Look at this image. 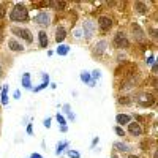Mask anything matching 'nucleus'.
I'll return each instance as SVG.
<instances>
[{"label": "nucleus", "instance_id": "nucleus-1", "mask_svg": "<svg viewBox=\"0 0 158 158\" xmlns=\"http://www.w3.org/2000/svg\"><path fill=\"white\" fill-rule=\"evenodd\" d=\"M10 19L15 21V22H25V21L29 19V11H27V8H25L24 5H21V3H18L15 8L11 10Z\"/></svg>", "mask_w": 158, "mask_h": 158}, {"label": "nucleus", "instance_id": "nucleus-2", "mask_svg": "<svg viewBox=\"0 0 158 158\" xmlns=\"http://www.w3.org/2000/svg\"><path fill=\"white\" fill-rule=\"evenodd\" d=\"M11 32L15 33L16 36H19V38H24L27 43H32V41H33L32 33H30L29 30H25V29H21V27H13V29H11Z\"/></svg>", "mask_w": 158, "mask_h": 158}, {"label": "nucleus", "instance_id": "nucleus-3", "mask_svg": "<svg viewBox=\"0 0 158 158\" xmlns=\"http://www.w3.org/2000/svg\"><path fill=\"white\" fill-rule=\"evenodd\" d=\"M114 46L118 48V49L128 48V38H127V35L122 33V32H118V33L114 36Z\"/></svg>", "mask_w": 158, "mask_h": 158}, {"label": "nucleus", "instance_id": "nucleus-4", "mask_svg": "<svg viewBox=\"0 0 158 158\" xmlns=\"http://www.w3.org/2000/svg\"><path fill=\"white\" fill-rule=\"evenodd\" d=\"M98 27H100L103 32H108V30L112 27V21H111V18H108V16H101V18L98 19Z\"/></svg>", "mask_w": 158, "mask_h": 158}, {"label": "nucleus", "instance_id": "nucleus-5", "mask_svg": "<svg viewBox=\"0 0 158 158\" xmlns=\"http://www.w3.org/2000/svg\"><path fill=\"white\" fill-rule=\"evenodd\" d=\"M36 24H40V25H49L51 24V18H49V15L48 13H40V15H36L35 16V19H33Z\"/></svg>", "mask_w": 158, "mask_h": 158}, {"label": "nucleus", "instance_id": "nucleus-6", "mask_svg": "<svg viewBox=\"0 0 158 158\" xmlns=\"http://www.w3.org/2000/svg\"><path fill=\"white\" fill-rule=\"evenodd\" d=\"M128 128H130L131 135H135V136H141L142 135V128L139 127V123H128Z\"/></svg>", "mask_w": 158, "mask_h": 158}, {"label": "nucleus", "instance_id": "nucleus-7", "mask_svg": "<svg viewBox=\"0 0 158 158\" xmlns=\"http://www.w3.org/2000/svg\"><path fill=\"white\" fill-rule=\"evenodd\" d=\"M8 48L11 49V51H15V52H21L24 48H22V44H19L16 40H10L8 41Z\"/></svg>", "mask_w": 158, "mask_h": 158}, {"label": "nucleus", "instance_id": "nucleus-8", "mask_svg": "<svg viewBox=\"0 0 158 158\" xmlns=\"http://www.w3.org/2000/svg\"><path fill=\"white\" fill-rule=\"evenodd\" d=\"M115 118H117V123H118V125H127V123H130V120H131L130 115H127V114H118Z\"/></svg>", "mask_w": 158, "mask_h": 158}, {"label": "nucleus", "instance_id": "nucleus-9", "mask_svg": "<svg viewBox=\"0 0 158 158\" xmlns=\"http://www.w3.org/2000/svg\"><path fill=\"white\" fill-rule=\"evenodd\" d=\"M38 38H40V46H41V48H48V33L46 32H40Z\"/></svg>", "mask_w": 158, "mask_h": 158}, {"label": "nucleus", "instance_id": "nucleus-10", "mask_svg": "<svg viewBox=\"0 0 158 158\" xmlns=\"http://www.w3.org/2000/svg\"><path fill=\"white\" fill-rule=\"evenodd\" d=\"M65 36H67V32H65V29H63V27H59V29H57V36H56V41H57V43H62L63 40H65Z\"/></svg>", "mask_w": 158, "mask_h": 158}, {"label": "nucleus", "instance_id": "nucleus-11", "mask_svg": "<svg viewBox=\"0 0 158 158\" xmlns=\"http://www.w3.org/2000/svg\"><path fill=\"white\" fill-rule=\"evenodd\" d=\"M22 85L25 89H32V84H30V74L29 73H24L22 74Z\"/></svg>", "mask_w": 158, "mask_h": 158}, {"label": "nucleus", "instance_id": "nucleus-12", "mask_svg": "<svg viewBox=\"0 0 158 158\" xmlns=\"http://www.w3.org/2000/svg\"><path fill=\"white\" fill-rule=\"evenodd\" d=\"M84 32H85L87 36H92V33H94V24H92L90 21H87L84 24Z\"/></svg>", "mask_w": 158, "mask_h": 158}, {"label": "nucleus", "instance_id": "nucleus-13", "mask_svg": "<svg viewBox=\"0 0 158 158\" xmlns=\"http://www.w3.org/2000/svg\"><path fill=\"white\" fill-rule=\"evenodd\" d=\"M68 52H70V46H67V44H60L57 48V54L59 56H67Z\"/></svg>", "mask_w": 158, "mask_h": 158}, {"label": "nucleus", "instance_id": "nucleus-14", "mask_svg": "<svg viewBox=\"0 0 158 158\" xmlns=\"http://www.w3.org/2000/svg\"><path fill=\"white\" fill-rule=\"evenodd\" d=\"M81 79H82V82H89L90 85L95 84L94 81H92V77H90V74H89L87 71H82V73H81Z\"/></svg>", "mask_w": 158, "mask_h": 158}, {"label": "nucleus", "instance_id": "nucleus-15", "mask_svg": "<svg viewBox=\"0 0 158 158\" xmlns=\"http://www.w3.org/2000/svg\"><path fill=\"white\" fill-rule=\"evenodd\" d=\"M48 84H49V77H48V74H43V84L38 85V87H35V92H40L41 89H46Z\"/></svg>", "mask_w": 158, "mask_h": 158}, {"label": "nucleus", "instance_id": "nucleus-16", "mask_svg": "<svg viewBox=\"0 0 158 158\" xmlns=\"http://www.w3.org/2000/svg\"><path fill=\"white\" fill-rule=\"evenodd\" d=\"M106 46H108V43L106 41H100V43H97V49H95V52H98V54H101V52H104V49H106Z\"/></svg>", "mask_w": 158, "mask_h": 158}, {"label": "nucleus", "instance_id": "nucleus-17", "mask_svg": "<svg viewBox=\"0 0 158 158\" xmlns=\"http://www.w3.org/2000/svg\"><path fill=\"white\" fill-rule=\"evenodd\" d=\"M135 8H136L139 13H142V15L147 11V6H146V3H142V2H136V3H135Z\"/></svg>", "mask_w": 158, "mask_h": 158}, {"label": "nucleus", "instance_id": "nucleus-18", "mask_svg": "<svg viewBox=\"0 0 158 158\" xmlns=\"http://www.w3.org/2000/svg\"><path fill=\"white\" fill-rule=\"evenodd\" d=\"M67 146H68V142H67V141L60 142L59 146H57V150H56V153H57V155H60V153H62V152L65 150V147H67Z\"/></svg>", "mask_w": 158, "mask_h": 158}, {"label": "nucleus", "instance_id": "nucleus-19", "mask_svg": "<svg viewBox=\"0 0 158 158\" xmlns=\"http://www.w3.org/2000/svg\"><path fill=\"white\" fill-rule=\"evenodd\" d=\"M115 149L122 150V152H128L130 150V147L127 146V144H122V142H115Z\"/></svg>", "mask_w": 158, "mask_h": 158}, {"label": "nucleus", "instance_id": "nucleus-20", "mask_svg": "<svg viewBox=\"0 0 158 158\" xmlns=\"http://www.w3.org/2000/svg\"><path fill=\"white\" fill-rule=\"evenodd\" d=\"M49 6L52 8H65V2H49Z\"/></svg>", "mask_w": 158, "mask_h": 158}, {"label": "nucleus", "instance_id": "nucleus-21", "mask_svg": "<svg viewBox=\"0 0 158 158\" xmlns=\"http://www.w3.org/2000/svg\"><path fill=\"white\" fill-rule=\"evenodd\" d=\"M8 103V94H6V87H3L2 90V104H6Z\"/></svg>", "mask_w": 158, "mask_h": 158}, {"label": "nucleus", "instance_id": "nucleus-22", "mask_svg": "<svg viewBox=\"0 0 158 158\" xmlns=\"http://www.w3.org/2000/svg\"><path fill=\"white\" fill-rule=\"evenodd\" d=\"M56 118H57V122H59V125H60V127H65V123H67V120H65V117H63V115L57 114V117H56Z\"/></svg>", "mask_w": 158, "mask_h": 158}, {"label": "nucleus", "instance_id": "nucleus-23", "mask_svg": "<svg viewBox=\"0 0 158 158\" xmlns=\"http://www.w3.org/2000/svg\"><path fill=\"white\" fill-rule=\"evenodd\" d=\"M68 156H70V158H79L81 155H79V152H76V150H70V152H68Z\"/></svg>", "mask_w": 158, "mask_h": 158}, {"label": "nucleus", "instance_id": "nucleus-24", "mask_svg": "<svg viewBox=\"0 0 158 158\" xmlns=\"http://www.w3.org/2000/svg\"><path fill=\"white\" fill-rule=\"evenodd\" d=\"M114 131H115V133H117L118 136H125V131H123L120 127H115V128H114Z\"/></svg>", "mask_w": 158, "mask_h": 158}, {"label": "nucleus", "instance_id": "nucleus-25", "mask_svg": "<svg viewBox=\"0 0 158 158\" xmlns=\"http://www.w3.org/2000/svg\"><path fill=\"white\" fill-rule=\"evenodd\" d=\"M43 123H44L46 128H49V127H51V118H44V122H43Z\"/></svg>", "mask_w": 158, "mask_h": 158}, {"label": "nucleus", "instance_id": "nucleus-26", "mask_svg": "<svg viewBox=\"0 0 158 158\" xmlns=\"http://www.w3.org/2000/svg\"><path fill=\"white\" fill-rule=\"evenodd\" d=\"M3 16H5V8H3L2 5H0V19H2Z\"/></svg>", "mask_w": 158, "mask_h": 158}, {"label": "nucleus", "instance_id": "nucleus-27", "mask_svg": "<svg viewBox=\"0 0 158 158\" xmlns=\"http://www.w3.org/2000/svg\"><path fill=\"white\" fill-rule=\"evenodd\" d=\"M100 76H101V74H100V71H98V70H95V71H94V79H100Z\"/></svg>", "mask_w": 158, "mask_h": 158}, {"label": "nucleus", "instance_id": "nucleus-28", "mask_svg": "<svg viewBox=\"0 0 158 158\" xmlns=\"http://www.w3.org/2000/svg\"><path fill=\"white\" fill-rule=\"evenodd\" d=\"M30 158H43L41 155H40V153H32V156Z\"/></svg>", "mask_w": 158, "mask_h": 158}, {"label": "nucleus", "instance_id": "nucleus-29", "mask_svg": "<svg viewBox=\"0 0 158 158\" xmlns=\"http://www.w3.org/2000/svg\"><path fill=\"white\" fill-rule=\"evenodd\" d=\"M19 97H21V92L16 90V92H15V98H19Z\"/></svg>", "mask_w": 158, "mask_h": 158}, {"label": "nucleus", "instance_id": "nucleus-30", "mask_svg": "<svg viewBox=\"0 0 158 158\" xmlns=\"http://www.w3.org/2000/svg\"><path fill=\"white\" fill-rule=\"evenodd\" d=\"M153 60H155V57H153V56H152V57H150V59H147V63H153Z\"/></svg>", "mask_w": 158, "mask_h": 158}, {"label": "nucleus", "instance_id": "nucleus-31", "mask_svg": "<svg viewBox=\"0 0 158 158\" xmlns=\"http://www.w3.org/2000/svg\"><path fill=\"white\" fill-rule=\"evenodd\" d=\"M27 133H29V135H32V125H29V127H27Z\"/></svg>", "mask_w": 158, "mask_h": 158}, {"label": "nucleus", "instance_id": "nucleus-32", "mask_svg": "<svg viewBox=\"0 0 158 158\" xmlns=\"http://www.w3.org/2000/svg\"><path fill=\"white\" fill-rule=\"evenodd\" d=\"M130 158H139V156H136V155H131Z\"/></svg>", "mask_w": 158, "mask_h": 158}, {"label": "nucleus", "instance_id": "nucleus-33", "mask_svg": "<svg viewBox=\"0 0 158 158\" xmlns=\"http://www.w3.org/2000/svg\"><path fill=\"white\" fill-rule=\"evenodd\" d=\"M0 90H2V87H0Z\"/></svg>", "mask_w": 158, "mask_h": 158}]
</instances>
